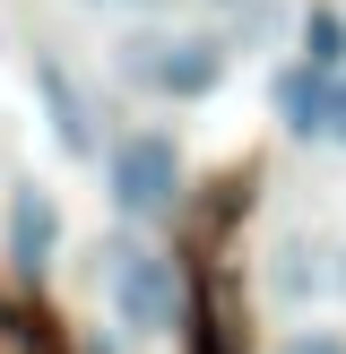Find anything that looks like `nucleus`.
Segmentation results:
<instances>
[{
  "label": "nucleus",
  "instance_id": "10",
  "mask_svg": "<svg viewBox=\"0 0 346 354\" xmlns=\"http://www.w3.org/2000/svg\"><path fill=\"white\" fill-rule=\"evenodd\" d=\"M277 354H346V328H286V337H277Z\"/></svg>",
  "mask_w": 346,
  "mask_h": 354
},
{
  "label": "nucleus",
  "instance_id": "13",
  "mask_svg": "<svg viewBox=\"0 0 346 354\" xmlns=\"http://www.w3.org/2000/svg\"><path fill=\"white\" fill-rule=\"evenodd\" d=\"M130 9H147V26H165V9H173V0H130Z\"/></svg>",
  "mask_w": 346,
  "mask_h": 354
},
{
  "label": "nucleus",
  "instance_id": "5",
  "mask_svg": "<svg viewBox=\"0 0 346 354\" xmlns=\"http://www.w3.org/2000/svg\"><path fill=\"white\" fill-rule=\"evenodd\" d=\"M35 104H44V130H52V147L69 156V165H95L104 156V113H95V95L78 86V69L69 61H35Z\"/></svg>",
  "mask_w": 346,
  "mask_h": 354
},
{
  "label": "nucleus",
  "instance_id": "14",
  "mask_svg": "<svg viewBox=\"0 0 346 354\" xmlns=\"http://www.w3.org/2000/svg\"><path fill=\"white\" fill-rule=\"evenodd\" d=\"M78 354H121V337H86V346H78Z\"/></svg>",
  "mask_w": 346,
  "mask_h": 354
},
{
  "label": "nucleus",
  "instance_id": "3",
  "mask_svg": "<svg viewBox=\"0 0 346 354\" xmlns=\"http://www.w3.org/2000/svg\"><path fill=\"white\" fill-rule=\"evenodd\" d=\"M182 182H190V165H182V138L173 130H121L104 147V199H113V216L130 234L156 225V216H173L182 207Z\"/></svg>",
  "mask_w": 346,
  "mask_h": 354
},
{
  "label": "nucleus",
  "instance_id": "11",
  "mask_svg": "<svg viewBox=\"0 0 346 354\" xmlns=\"http://www.w3.org/2000/svg\"><path fill=\"white\" fill-rule=\"evenodd\" d=\"M329 147H346V78H338V95H329Z\"/></svg>",
  "mask_w": 346,
  "mask_h": 354
},
{
  "label": "nucleus",
  "instance_id": "6",
  "mask_svg": "<svg viewBox=\"0 0 346 354\" xmlns=\"http://www.w3.org/2000/svg\"><path fill=\"white\" fill-rule=\"evenodd\" d=\"M329 251L338 242H320V234H277L268 242V303L277 311H311V303H329Z\"/></svg>",
  "mask_w": 346,
  "mask_h": 354
},
{
  "label": "nucleus",
  "instance_id": "1",
  "mask_svg": "<svg viewBox=\"0 0 346 354\" xmlns=\"http://www.w3.org/2000/svg\"><path fill=\"white\" fill-rule=\"evenodd\" d=\"M95 294H104V311H113L121 328H130V337H173V328H182V259L173 251H156L147 234H130V225H121V234H104L95 251Z\"/></svg>",
  "mask_w": 346,
  "mask_h": 354
},
{
  "label": "nucleus",
  "instance_id": "4",
  "mask_svg": "<svg viewBox=\"0 0 346 354\" xmlns=\"http://www.w3.org/2000/svg\"><path fill=\"white\" fill-rule=\"evenodd\" d=\"M0 242H9L17 286H44V268L61 259V199L44 182H9L0 190Z\"/></svg>",
  "mask_w": 346,
  "mask_h": 354
},
{
  "label": "nucleus",
  "instance_id": "16",
  "mask_svg": "<svg viewBox=\"0 0 346 354\" xmlns=\"http://www.w3.org/2000/svg\"><path fill=\"white\" fill-rule=\"evenodd\" d=\"M217 9H242V0H217Z\"/></svg>",
  "mask_w": 346,
  "mask_h": 354
},
{
  "label": "nucleus",
  "instance_id": "7",
  "mask_svg": "<svg viewBox=\"0 0 346 354\" xmlns=\"http://www.w3.org/2000/svg\"><path fill=\"white\" fill-rule=\"evenodd\" d=\"M329 95H338V78H320V69H303V61H286V69L268 78V113H277V130L303 138V147H329Z\"/></svg>",
  "mask_w": 346,
  "mask_h": 354
},
{
  "label": "nucleus",
  "instance_id": "2",
  "mask_svg": "<svg viewBox=\"0 0 346 354\" xmlns=\"http://www.w3.org/2000/svg\"><path fill=\"white\" fill-rule=\"evenodd\" d=\"M113 78L138 86V95H165V104H208L234 78V44L208 26H130L113 44Z\"/></svg>",
  "mask_w": 346,
  "mask_h": 354
},
{
  "label": "nucleus",
  "instance_id": "12",
  "mask_svg": "<svg viewBox=\"0 0 346 354\" xmlns=\"http://www.w3.org/2000/svg\"><path fill=\"white\" fill-rule=\"evenodd\" d=\"M329 294H346V242L329 251Z\"/></svg>",
  "mask_w": 346,
  "mask_h": 354
},
{
  "label": "nucleus",
  "instance_id": "9",
  "mask_svg": "<svg viewBox=\"0 0 346 354\" xmlns=\"http://www.w3.org/2000/svg\"><path fill=\"white\" fill-rule=\"evenodd\" d=\"M277 35H286V0H242V9H225V44L234 52H268Z\"/></svg>",
  "mask_w": 346,
  "mask_h": 354
},
{
  "label": "nucleus",
  "instance_id": "8",
  "mask_svg": "<svg viewBox=\"0 0 346 354\" xmlns=\"http://www.w3.org/2000/svg\"><path fill=\"white\" fill-rule=\"evenodd\" d=\"M294 61L320 69V78H346V17L338 9H303V26H294Z\"/></svg>",
  "mask_w": 346,
  "mask_h": 354
},
{
  "label": "nucleus",
  "instance_id": "15",
  "mask_svg": "<svg viewBox=\"0 0 346 354\" xmlns=\"http://www.w3.org/2000/svg\"><path fill=\"white\" fill-rule=\"evenodd\" d=\"M69 9H113V0H69Z\"/></svg>",
  "mask_w": 346,
  "mask_h": 354
}]
</instances>
